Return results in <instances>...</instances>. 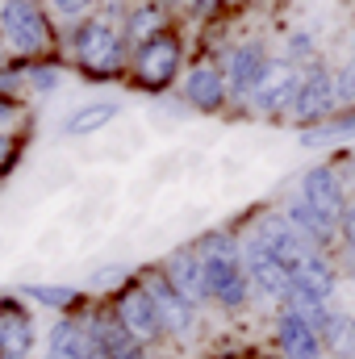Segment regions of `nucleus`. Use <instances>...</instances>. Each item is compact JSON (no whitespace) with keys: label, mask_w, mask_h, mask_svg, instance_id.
<instances>
[{"label":"nucleus","mask_w":355,"mask_h":359,"mask_svg":"<svg viewBox=\"0 0 355 359\" xmlns=\"http://www.w3.org/2000/svg\"><path fill=\"white\" fill-rule=\"evenodd\" d=\"M322 347H335L343 359H355V318L339 313V322H335V330L326 334V343H322Z\"/></svg>","instance_id":"22"},{"label":"nucleus","mask_w":355,"mask_h":359,"mask_svg":"<svg viewBox=\"0 0 355 359\" xmlns=\"http://www.w3.org/2000/svg\"><path fill=\"white\" fill-rule=\"evenodd\" d=\"M34 88H38V92L59 88V72H55V67H42V72H34Z\"/></svg>","instance_id":"28"},{"label":"nucleus","mask_w":355,"mask_h":359,"mask_svg":"<svg viewBox=\"0 0 355 359\" xmlns=\"http://www.w3.org/2000/svg\"><path fill=\"white\" fill-rule=\"evenodd\" d=\"M121 280H130V268L126 264H113V268H100V271H92V288H117Z\"/></svg>","instance_id":"24"},{"label":"nucleus","mask_w":355,"mask_h":359,"mask_svg":"<svg viewBox=\"0 0 355 359\" xmlns=\"http://www.w3.org/2000/svg\"><path fill=\"white\" fill-rule=\"evenodd\" d=\"M0 25H4V38H8L21 55H34V50L46 46V21H42V13H38L29 0H4Z\"/></svg>","instance_id":"4"},{"label":"nucleus","mask_w":355,"mask_h":359,"mask_svg":"<svg viewBox=\"0 0 355 359\" xmlns=\"http://www.w3.org/2000/svg\"><path fill=\"white\" fill-rule=\"evenodd\" d=\"M355 96V72L347 67L343 76H339V84H335V100H351Z\"/></svg>","instance_id":"29"},{"label":"nucleus","mask_w":355,"mask_h":359,"mask_svg":"<svg viewBox=\"0 0 355 359\" xmlns=\"http://www.w3.org/2000/svg\"><path fill=\"white\" fill-rule=\"evenodd\" d=\"M55 8H59V13H67V17H76L80 8H88V0H55Z\"/></svg>","instance_id":"30"},{"label":"nucleus","mask_w":355,"mask_h":359,"mask_svg":"<svg viewBox=\"0 0 355 359\" xmlns=\"http://www.w3.org/2000/svg\"><path fill=\"white\" fill-rule=\"evenodd\" d=\"M297 76L288 72V67H267L264 80L251 88V100H255V109H264V113H284L288 104H293V96H297Z\"/></svg>","instance_id":"14"},{"label":"nucleus","mask_w":355,"mask_h":359,"mask_svg":"<svg viewBox=\"0 0 355 359\" xmlns=\"http://www.w3.org/2000/svg\"><path fill=\"white\" fill-rule=\"evenodd\" d=\"M201 280H205V297L222 301V305H243L251 284L239 268V255H201Z\"/></svg>","instance_id":"3"},{"label":"nucleus","mask_w":355,"mask_h":359,"mask_svg":"<svg viewBox=\"0 0 355 359\" xmlns=\"http://www.w3.org/2000/svg\"><path fill=\"white\" fill-rule=\"evenodd\" d=\"M267 72V59L260 46H239L234 55H230V80H234V88L251 92L260 80H264Z\"/></svg>","instance_id":"18"},{"label":"nucleus","mask_w":355,"mask_h":359,"mask_svg":"<svg viewBox=\"0 0 355 359\" xmlns=\"http://www.w3.org/2000/svg\"><path fill=\"white\" fill-rule=\"evenodd\" d=\"M288 46H293V50H288V59H309V55H314L309 34H293V38H288Z\"/></svg>","instance_id":"27"},{"label":"nucleus","mask_w":355,"mask_h":359,"mask_svg":"<svg viewBox=\"0 0 355 359\" xmlns=\"http://www.w3.org/2000/svg\"><path fill=\"white\" fill-rule=\"evenodd\" d=\"M335 284H339V276L330 268V259H322V251H314V255H305V259L293 268V288H288L284 309L305 313V309H314V305H330Z\"/></svg>","instance_id":"1"},{"label":"nucleus","mask_w":355,"mask_h":359,"mask_svg":"<svg viewBox=\"0 0 355 359\" xmlns=\"http://www.w3.org/2000/svg\"><path fill=\"white\" fill-rule=\"evenodd\" d=\"M21 297L42 309H55V313H67L80 305V288H72V284H21Z\"/></svg>","instance_id":"19"},{"label":"nucleus","mask_w":355,"mask_h":359,"mask_svg":"<svg viewBox=\"0 0 355 359\" xmlns=\"http://www.w3.org/2000/svg\"><path fill=\"white\" fill-rule=\"evenodd\" d=\"M276 347H280V359H322V339L309 330V322L297 309H280Z\"/></svg>","instance_id":"9"},{"label":"nucleus","mask_w":355,"mask_h":359,"mask_svg":"<svg viewBox=\"0 0 355 359\" xmlns=\"http://www.w3.org/2000/svg\"><path fill=\"white\" fill-rule=\"evenodd\" d=\"M163 280L176 288L192 309L205 301V280H201V255H196V251H176V255L168 259V276H163Z\"/></svg>","instance_id":"16"},{"label":"nucleus","mask_w":355,"mask_h":359,"mask_svg":"<svg viewBox=\"0 0 355 359\" xmlns=\"http://www.w3.org/2000/svg\"><path fill=\"white\" fill-rule=\"evenodd\" d=\"M326 226H335L339 230V217H343V209H347V201H343V188H339V180L330 168H314L309 176H305V196H301Z\"/></svg>","instance_id":"12"},{"label":"nucleus","mask_w":355,"mask_h":359,"mask_svg":"<svg viewBox=\"0 0 355 359\" xmlns=\"http://www.w3.org/2000/svg\"><path fill=\"white\" fill-rule=\"evenodd\" d=\"M330 104H335V80H330L326 72H314L309 80H301V84H297L293 113H297L301 121H318V117H326V113H330Z\"/></svg>","instance_id":"15"},{"label":"nucleus","mask_w":355,"mask_h":359,"mask_svg":"<svg viewBox=\"0 0 355 359\" xmlns=\"http://www.w3.org/2000/svg\"><path fill=\"white\" fill-rule=\"evenodd\" d=\"M109 313H113V318H117V326H121L130 339H138V343H151V339H159V334H163L159 313H155L151 297L142 292V284H138V288H126Z\"/></svg>","instance_id":"5"},{"label":"nucleus","mask_w":355,"mask_h":359,"mask_svg":"<svg viewBox=\"0 0 355 359\" xmlns=\"http://www.w3.org/2000/svg\"><path fill=\"white\" fill-rule=\"evenodd\" d=\"M284 222H288V226H293L309 247H314V251H318V247H326V243L335 238V226H326V222L305 205V201H293V205H288V213H284Z\"/></svg>","instance_id":"17"},{"label":"nucleus","mask_w":355,"mask_h":359,"mask_svg":"<svg viewBox=\"0 0 355 359\" xmlns=\"http://www.w3.org/2000/svg\"><path fill=\"white\" fill-rule=\"evenodd\" d=\"M351 180H355V159H351Z\"/></svg>","instance_id":"34"},{"label":"nucleus","mask_w":355,"mask_h":359,"mask_svg":"<svg viewBox=\"0 0 355 359\" xmlns=\"http://www.w3.org/2000/svg\"><path fill=\"white\" fill-rule=\"evenodd\" d=\"M188 100L201 104V109H217L226 100V80L217 72H209V67H196L188 76Z\"/></svg>","instance_id":"20"},{"label":"nucleus","mask_w":355,"mask_h":359,"mask_svg":"<svg viewBox=\"0 0 355 359\" xmlns=\"http://www.w3.org/2000/svg\"><path fill=\"white\" fill-rule=\"evenodd\" d=\"M46 359H96V347H92L84 322L59 318L51 326V339H46Z\"/></svg>","instance_id":"13"},{"label":"nucleus","mask_w":355,"mask_h":359,"mask_svg":"<svg viewBox=\"0 0 355 359\" xmlns=\"http://www.w3.org/2000/svg\"><path fill=\"white\" fill-rule=\"evenodd\" d=\"M339 234H343L347 251L355 255V205H347V209H343V217H339Z\"/></svg>","instance_id":"26"},{"label":"nucleus","mask_w":355,"mask_h":359,"mask_svg":"<svg viewBox=\"0 0 355 359\" xmlns=\"http://www.w3.org/2000/svg\"><path fill=\"white\" fill-rule=\"evenodd\" d=\"M8 117H13V109H8V104H4V100H0V126H4V121H8Z\"/></svg>","instance_id":"31"},{"label":"nucleus","mask_w":355,"mask_h":359,"mask_svg":"<svg viewBox=\"0 0 355 359\" xmlns=\"http://www.w3.org/2000/svg\"><path fill=\"white\" fill-rule=\"evenodd\" d=\"M347 134H355V117H347V121H339V126H322V130H309L301 142H326V138H347Z\"/></svg>","instance_id":"23"},{"label":"nucleus","mask_w":355,"mask_h":359,"mask_svg":"<svg viewBox=\"0 0 355 359\" xmlns=\"http://www.w3.org/2000/svg\"><path fill=\"white\" fill-rule=\"evenodd\" d=\"M76 46H80L84 67H88V72H100V76L117 72V67H121V55H126V50H121V38H117L105 21H88V25L80 29Z\"/></svg>","instance_id":"8"},{"label":"nucleus","mask_w":355,"mask_h":359,"mask_svg":"<svg viewBox=\"0 0 355 359\" xmlns=\"http://www.w3.org/2000/svg\"><path fill=\"white\" fill-rule=\"evenodd\" d=\"M251 243L260 247V251H267L272 259H280L284 268L293 271L305 255H314V247L280 217V213H272V217H264V222H255V234H251Z\"/></svg>","instance_id":"2"},{"label":"nucleus","mask_w":355,"mask_h":359,"mask_svg":"<svg viewBox=\"0 0 355 359\" xmlns=\"http://www.w3.org/2000/svg\"><path fill=\"white\" fill-rule=\"evenodd\" d=\"M34 343L38 330L25 305H17V297H0V359H29Z\"/></svg>","instance_id":"6"},{"label":"nucleus","mask_w":355,"mask_h":359,"mask_svg":"<svg viewBox=\"0 0 355 359\" xmlns=\"http://www.w3.org/2000/svg\"><path fill=\"white\" fill-rule=\"evenodd\" d=\"M142 292L151 297V305H155V313H159V326H163V334H176V339H188V330H192V322H196V309L180 297L176 288L163 280V276H155V280H147L142 284Z\"/></svg>","instance_id":"7"},{"label":"nucleus","mask_w":355,"mask_h":359,"mask_svg":"<svg viewBox=\"0 0 355 359\" xmlns=\"http://www.w3.org/2000/svg\"><path fill=\"white\" fill-rule=\"evenodd\" d=\"M155 25H159V13H155V8H138V17L130 21V29H134L138 38H155Z\"/></svg>","instance_id":"25"},{"label":"nucleus","mask_w":355,"mask_h":359,"mask_svg":"<svg viewBox=\"0 0 355 359\" xmlns=\"http://www.w3.org/2000/svg\"><path fill=\"white\" fill-rule=\"evenodd\" d=\"M180 72V42L176 38H147L138 55V76L147 88H168Z\"/></svg>","instance_id":"10"},{"label":"nucleus","mask_w":355,"mask_h":359,"mask_svg":"<svg viewBox=\"0 0 355 359\" xmlns=\"http://www.w3.org/2000/svg\"><path fill=\"white\" fill-rule=\"evenodd\" d=\"M4 147H8V142H4V138H0V159H4Z\"/></svg>","instance_id":"33"},{"label":"nucleus","mask_w":355,"mask_h":359,"mask_svg":"<svg viewBox=\"0 0 355 359\" xmlns=\"http://www.w3.org/2000/svg\"><path fill=\"white\" fill-rule=\"evenodd\" d=\"M117 117V104L113 100H96V104H84L67 117V134H96L100 126H109Z\"/></svg>","instance_id":"21"},{"label":"nucleus","mask_w":355,"mask_h":359,"mask_svg":"<svg viewBox=\"0 0 355 359\" xmlns=\"http://www.w3.org/2000/svg\"><path fill=\"white\" fill-rule=\"evenodd\" d=\"M351 72H355V38H351Z\"/></svg>","instance_id":"32"},{"label":"nucleus","mask_w":355,"mask_h":359,"mask_svg":"<svg viewBox=\"0 0 355 359\" xmlns=\"http://www.w3.org/2000/svg\"><path fill=\"white\" fill-rule=\"evenodd\" d=\"M247 284H255L267 301H288V288H293V271L284 268L280 259H272L267 251H260L255 243H247Z\"/></svg>","instance_id":"11"}]
</instances>
